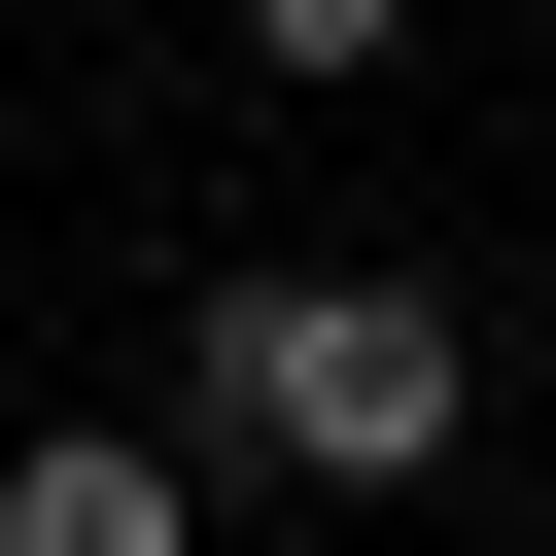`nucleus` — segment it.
<instances>
[{"label": "nucleus", "instance_id": "1", "mask_svg": "<svg viewBox=\"0 0 556 556\" xmlns=\"http://www.w3.org/2000/svg\"><path fill=\"white\" fill-rule=\"evenodd\" d=\"M174 417H208V486H452V417H486V348H452V278H208V348H174Z\"/></svg>", "mask_w": 556, "mask_h": 556}, {"label": "nucleus", "instance_id": "2", "mask_svg": "<svg viewBox=\"0 0 556 556\" xmlns=\"http://www.w3.org/2000/svg\"><path fill=\"white\" fill-rule=\"evenodd\" d=\"M0 556H208V417H35L0 452Z\"/></svg>", "mask_w": 556, "mask_h": 556}, {"label": "nucleus", "instance_id": "3", "mask_svg": "<svg viewBox=\"0 0 556 556\" xmlns=\"http://www.w3.org/2000/svg\"><path fill=\"white\" fill-rule=\"evenodd\" d=\"M243 70H278V104H348V70H417V0H243Z\"/></svg>", "mask_w": 556, "mask_h": 556}]
</instances>
